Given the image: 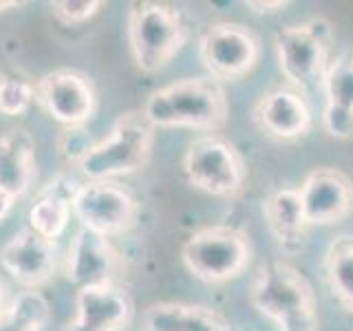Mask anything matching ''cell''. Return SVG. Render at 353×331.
Segmentation results:
<instances>
[{
  "label": "cell",
  "mask_w": 353,
  "mask_h": 331,
  "mask_svg": "<svg viewBox=\"0 0 353 331\" xmlns=\"http://www.w3.org/2000/svg\"><path fill=\"white\" fill-rule=\"evenodd\" d=\"M150 126L216 132L228 121V95L221 82L205 77H183L152 91L141 108Z\"/></svg>",
  "instance_id": "obj_1"
},
{
  "label": "cell",
  "mask_w": 353,
  "mask_h": 331,
  "mask_svg": "<svg viewBox=\"0 0 353 331\" xmlns=\"http://www.w3.org/2000/svg\"><path fill=\"white\" fill-rule=\"evenodd\" d=\"M248 294L252 307L281 331H318L314 290L294 265L285 261L261 265Z\"/></svg>",
  "instance_id": "obj_2"
},
{
  "label": "cell",
  "mask_w": 353,
  "mask_h": 331,
  "mask_svg": "<svg viewBox=\"0 0 353 331\" xmlns=\"http://www.w3.org/2000/svg\"><path fill=\"white\" fill-rule=\"evenodd\" d=\"M152 143L154 128L150 121L141 110H126L113 121L108 137L91 143L75 166L86 181H115L146 168Z\"/></svg>",
  "instance_id": "obj_3"
},
{
  "label": "cell",
  "mask_w": 353,
  "mask_h": 331,
  "mask_svg": "<svg viewBox=\"0 0 353 331\" xmlns=\"http://www.w3.org/2000/svg\"><path fill=\"white\" fill-rule=\"evenodd\" d=\"M126 31L132 62L143 73H157L168 66L188 38L185 18L179 7L154 0L130 5Z\"/></svg>",
  "instance_id": "obj_4"
},
{
  "label": "cell",
  "mask_w": 353,
  "mask_h": 331,
  "mask_svg": "<svg viewBox=\"0 0 353 331\" xmlns=\"http://www.w3.org/2000/svg\"><path fill=\"white\" fill-rule=\"evenodd\" d=\"M181 261L194 279L221 285L239 279L252 261V243L245 232L230 225L201 228L181 248Z\"/></svg>",
  "instance_id": "obj_5"
},
{
  "label": "cell",
  "mask_w": 353,
  "mask_h": 331,
  "mask_svg": "<svg viewBox=\"0 0 353 331\" xmlns=\"http://www.w3.org/2000/svg\"><path fill=\"white\" fill-rule=\"evenodd\" d=\"M334 40L331 22L325 18H312L301 25H287L276 33V55L281 73L294 91L309 88L323 82L327 71V58Z\"/></svg>",
  "instance_id": "obj_6"
},
{
  "label": "cell",
  "mask_w": 353,
  "mask_h": 331,
  "mask_svg": "<svg viewBox=\"0 0 353 331\" xmlns=\"http://www.w3.org/2000/svg\"><path fill=\"white\" fill-rule=\"evenodd\" d=\"M183 174L190 185L210 197L234 199L248 179L239 150L219 135H203L188 143Z\"/></svg>",
  "instance_id": "obj_7"
},
{
  "label": "cell",
  "mask_w": 353,
  "mask_h": 331,
  "mask_svg": "<svg viewBox=\"0 0 353 331\" xmlns=\"http://www.w3.org/2000/svg\"><path fill=\"white\" fill-rule=\"evenodd\" d=\"M73 217L84 230L110 239L137 223L139 203L135 194L117 181H86L73 194Z\"/></svg>",
  "instance_id": "obj_8"
},
{
  "label": "cell",
  "mask_w": 353,
  "mask_h": 331,
  "mask_svg": "<svg viewBox=\"0 0 353 331\" xmlns=\"http://www.w3.org/2000/svg\"><path fill=\"white\" fill-rule=\"evenodd\" d=\"M199 55L216 82H239L254 71L261 44L254 31L239 22H214L199 38Z\"/></svg>",
  "instance_id": "obj_9"
},
{
  "label": "cell",
  "mask_w": 353,
  "mask_h": 331,
  "mask_svg": "<svg viewBox=\"0 0 353 331\" xmlns=\"http://www.w3.org/2000/svg\"><path fill=\"white\" fill-rule=\"evenodd\" d=\"M36 99L58 124L82 128L97 108L93 80L77 69H55L36 82Z\"/></svg>",
  "instance_id": "obj_10"
},
{
  "label": "cell",
  "mask_w": 353,
  "mask_h": 331,
  "mask_svg": "<svg viewBox=\"0 0 353 331\" xmlns=\"http://www.w3.org/2000/svg\"><path fill=\"white\" fill-rule=\"evenodd\" d=\"M0 268L25 290H40L58 270V243L25 228L0 250Z\"/></svg>",
  "instance_id": "obj_11"
},
{
  "label": "cell",
  "mask_w": 353,
  "mask_h": 331,
  "mask_svg": "<svg viewBox=\"0 0 353 331\" xmlns=\"http://www.w3.org/2000/svg\"><path fill=\"white\" fill-rule=\"evenodd\" d=\"M307 225H336L353 212V181L338 168H316L298 188Z\"/></svg>",
  "instance_id": "obj_12"
},
{
  "label": "cell",
  "mask_w": 353,
  "mask_h": 331,
  "mask_svg": "<svg viewBox=\"0 0 353 331\" xmlns=\"http://www.w3.org/2000/svg\"><path fill=\"white\" fill-rule=\"evenodd\" d=\"M121 270V257L108 239L84 228L75 232L64 261V279L77 290L115 285Z\"/></svg>",
  "instance_id": "obj_13"
},
{
  "label": "cell",
  "mask_w": 353,
  "mask_h": 331,
  "mask_svg": "<svg viewBox=\"0 0 353 331\" xmlns=\"http://www.w3.org/2000/svg\"><path fill=\"white\" fill-rule=\"evenodd\" d=\"M254 124L272 139H303L312 130V108L294 88H274L254 106Z\"/></svg>",
  "instance_id": "obj_14"
},
{
  "label": "cell",
  "mask_w": 353,
  "mask_h": 331,
  "mask_svg": "<svg viewBox=\"0 0 353 331\" xmlns=\"http://www.w3.org/2000/svg\"><path fill=\"white\" fill-rule=\"evenodd\" d=\"M130 316L132 301L121 287H84L75 296V318L62 331H121Z\"/></svg>",
  "instance_id": "obj_15"
},
{
  "label": "cell",
  "mask_w": 353,
  "mask_h": 331,
  "mask_svg": "<svg viewBox=\"0 0 353 331\" xmlns=\"http://www.w3.org/2000/svg\"><path fill=\"white\" fill-rule=\"evenodd\" d=\"M323 88L327 104L323 110V128L334 139L353 137V53H345L329 62Z\"/></svg>",
  "instance_id": "obj_16"
},
{
  "label": "cell",
  "mask_w": 353,
  "mask_h": 331,
  "mask_svg": "<svg viewBox=\"0 0 353 331\" xmlns=\"http://www.w3.org/2000/svg\"><path fill=\"white\" fill-rule=\"evenodd\" d=\"M36 177V141L27 128L0 132V192L20 199Z\"/></svg>",
  "instance_id": "obj_17"
},
{
  "label": "cell",
  "mask_w": 353,
  "mask_h": 331,
  "mask_svg": "<svg viewBox=\"0 0 353 331\" xmlns=\"http://www.w3.org/2000/svg\"><path fill=\"white\" fill-rule=\"evenodd\" d=\"M263 217L272 237L285 254L301 252L307 239V221L303 214L301 197L294 188H279L263 201Z\"/></svg>",
  "instance_id": "obj_18"
},
{
  "label": "cell",
  "mask_w": 353,
  "mask_h": 331,
  "mask_svg": "<svg viewBox=\"0 0 353 331\" xmlns=\"http://www.w3.org/2000/svg\"><path fill=\"white\" fill-rule=\"evenodd\" d=\"M146 331H232V325L205 305L161 301L143 312Z\"/></svg>",
  "instance_id": "obj_19"
},
{
  "label": "cell",
  "mask_w": 353,
  "mask_h": 331,
  "mask_svg": "<svg viewBox=\"0 0 353 331\" xmlns=\"http://www.w3.org/2000/svg\"><path fill=\"white\" fill-rule=\"evenodd\" d=\"M77 188L80 183H71L62 177L51 181L29 208V228L44 239L58 241L69 228L73 214V194Z\"/></svg>",
  "instance_id": "obj_20"
},
{
  "label": "cell",
  "mask_w": 353,
  "mask_h": 331,
  "mask_svg": "<svg viewBox=\"0 0 353 331\" xmlns=\"http://www.w3.org/2000/svg\"><path fill=\"white\" fill-rule=\"evenodd\" d=\"M325 279L336 303L353 314V237H340L325 254Z\"/></svg>",
  "instance_id": "obj_21"
},
{
  "label": "cell",
  "mask_w": 353,
  "mask_h": 331,
  "mask_svg": "<svg viewBox=\"0 0 353 331\" xmlns=\"http://www.w3.org/2000/svg\"><path fill=\"white\" fill-rule=\"evenodd\" d=\"M49 301L38 290H25L0 309V331H44Z\"/></svg>",
  "instance_id": "obj_22"
},
{
  "label": "cell",
  "mask_w": 353,
  "mask_h": 331,
  "mask_svg": "<svg viewBox=\"0 0 353 331\" xmlns=\"http://www.w3.org/2000/svg\"><path fill=\"white\" fill-rule=\"evenodd\" d=\"M36 99V84L27 75L7 71L0 73V115L20 117Z\"/></svg>",
  "instance_id": "obj_23"
},
{
  "label": "cell",
  "mask_w": 353,
  "mask_h": 331,
  "mask_svg": "<svg viewBox=\"0 0 353 331\" xmlns=\"http://www.w3.org/2000/svg\"><path fill=\"white\" fill-rule=\"evenodd\" d=\"M53 18L64 27H80L99 14L104 7L102 0H62V3H51Z\"/></svg>",
  "instance_id": "obj_24"
},
{
  "label": "cell",
  "mask_w": 353,
  "mask_h": 331,
  "mask_svg": "<svg viewBox=\"0 0 353 331\" xmlns=\"http://www.w3.org/2000/svg\"><path fill=\"white\" fill-rule=\"evenodd\" d=\"M245 7L252 9L254 14H259V16H272V14H281V11H285L287 7H290V3H285V0H274V3H259V0H248Z\"/></svg>",
  "instance_id": "obj_25"
},
{
  "label": "cell",
  "mask_w": 353,
  "mask_h": 331,
  "mask_svg": "<svg viewBox=\"0 0 353 331\" xmlns=\"http://www.w3.org/2000/svg\"><path fill=\"white\" fill-rule=\"evenodd\" d=\"M14 199H9L7 194L0 192V221H3L9 212H11V208H14Z\"/></svg>",
  "instance_id": "obj_26"
},
{
  "label": "cell",
  "mask_w": 353,
  "mask_h": 331,
  "mask_svg": "<svg viewBox=\"0 0 353 331\" xmlns=\"http://www.w3.org/2000/svg\"><path fill=\"white\" fill-rule=\"evenodd\" d=\"M22 3H18V0H0V14H5V11L14 9V7H20Z\"/></svg>",
  "instance_id": "obj_27"
},
{
  "label": "cell",
  "mask_w": 353,
  "mask_h": 331,
  "mask_svg": "<svg viewBox=\"0 0 353 331\" xmlns=\"http://www.w3.org/2000/svg\"><path fill=\"white\" fill-rule=\"evenodd\" d=\"M5 296H7V285L3 279H0V309L5 307Z\"/></svg>",
  "instance_id": "obj_28"
}]
</instances>
